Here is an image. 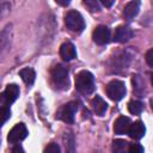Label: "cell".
I'll list each match as a JSON object with an SVG mask.
<instances>
[{
	"instance_id": "6da1fadb",
	"label": "cell",
	"mask_w": 153,
	"mask_h": 153,
	"mask_svg": "<svg viewBox=\"0 0 153 153\" xmlns=\"http://www.w3.org/2000/svg\"><path fill=\"white\" fill-rule=\"evenodd\" d=\"M75 88L81 94H91L94 91V78L88 71H81L75 76Z\"/></svg>"
},
{
	"instance_id": "7a4b0ae2",
	"label": "cell",
	"mask_w": 153,
	"mask_h": 153,
	"mask_svg": "<svg viewBox=\"0 0 153 153\" xmlns=\"http://www.w3.org/2000/svg\"><path fill=\"white\" fill-rule=\"evenodd\" d=\"M65 24L67 29L74 33H80L85 29V20L78 11H69L65 16Z\"/></svg>"
},
{
	"instance_id": "3957f363",
	"label": "cell",
	"mask_w": 153,
	"mask_h": 153,
	"mask_svg": "<svg viewBox=\"0 0 153 153\" xmlns=\"http://www.w3.org/2000/svg\"><path fill=\"white\" fill-rule=\"evenodd\" d=\"M51 81L53 84L60 88V90H66L68 88L69 85V80H68V71L67 68H65L62 65H56L53 67L51 72Z\"/></svg>"
},
{
	"instance_id": "277c9868",
	"label": "cell",
	"mask_w": 153,
	"mask_h": 153,
	"mask_svg": "<svg viewBox=\"0 0 153 153\" xmlns=\"http://www.w3.org/2000/svg\"><path fill=\"white\" fill-rule=\"evenodd\" d=\"M126 86L121 80H112L106 86V94L109 96L110 99L118 102L126 96Z\"/></svg>"
},
{
	"instance_id": "5b68a950",
	"label": "cell",
	"mask_w": 153,
	"mask_h": 153,
	"mask_svg": "<svg viewBox=\"0 0 153 153\" xmlns=\"http://www.w3.org/2000/svg\"><path fill=\"white\" fill-rule=\"evenodd\" d=\"M76 110H78V103L76 102H69L59 109L56 117L59 120L66 122V123H73Z\"/></svg>"
},
{
	"instance_id": "8992f818",
	"label": "cell",
	"mask_w": 153,
	"mask_h": 153,
	"mask_svg": "<svg viewBox=\"0 0 153 153\" xmlns=\"http://www.w3.org/2000/svg\"><path fill=\"white\" fill-rule=\"evenodd\" d=\"M27 136V129L25 127L24 123H17L8 133V136H7V140L10 143H18L20 141H23L25 137Z\"/></svg>"
},
{
	"instance_id": "52a82bcc",
	"label": "cell",
	"mask_w": 153,
	"mask_h": 153,
	"mask_svg": "<svg viewBox=\"0 0 153 153\" xmlns=\"http://www.w3.org/2000/svg\"><path fill=\"white\" fill-rule=\"evenodd\" d=\"M19 96V87L16 84H10L5 88V91L1 93V105H11Z\"/></svg>"
},
{
	"instance_id": "ba28073f",
	"label": "cell",
	"mask_w": 153,
	"mask_h": 153,
	"mask_svg": "<svg viewBox=\"0 0 153 153\" xmlns=\"http://www.w3.org/2000/svg\"><path fill=\"white\" fill-rule=\"evenodd\" d=\"M92 38L99 45L106 44L110 41V30L104 25H99L94 29V31L92 33Z\"/></svg>"
},
{
	"instance_id": "9c48e42d",
	"label": "cell",
	"mask_w": 153,
	"mask_h": 153,
	"mask_svg": "<svg viewBox=\"0 0 153 153\" xmlns=\"http://www.w3.org/2000/svg\"><path fill=\"white\" fill-rule=\"evenodd\" d=\"M134 36V31L127 26V25H121L118 26L116 30H115V35H114V38L116 42L118 43H126L128 42L131 37Z\"/></svg>"
},
{
	"instance_id": "30bf717a",
	"label": "cell",
	"mask_w": 153,
	"mask_h": 153,
	"mask_svg": "<svg viewBox=\"0 0 153 153\" xmlns=\"http://www.w3.org/2000/svg\"><path fill=\"white\" fill-rule=\"evenodd\" d=\"M60 56L65 61H71L76 57V50L73 43L71 42H65L60 47Z\"/></svg>"
},
{
	"instance_id": "8fae6325",
	"label": "cell",
	"mask_w": 153,
	"mask_h": 153,
	"mask_svg": "<svg viewBox=\"0 0 153 153\" xmlns=\"http://www.w3.org/2000/svg\"><path fill=\"white\" fill-rule=\"evenodd\" d=\"M131 122L128 117L126 116H120L115 123H114V131L115 134H118V135H122V134H128V130H129V127H130Z\"/></svg>"
},
{
	"instance_id": "7c38bea8",
	"label": "cell",
	"mask_w": 153,
	"mask_h": 153,
	"mask_svg": "<svg viewBox=\"0 0 153 153\" xmlns=\"http://www.w3.org/2000/svg\"><path fill=\"white\" fill-rule=\"evenodd\" d=\"M139 10H140V0H131L123 8V17L127 20H131L134 17H136Z\"/></svg>"
},
{
	"instance_id": "4fadbf2b",
	"label": "cell",
	"mask_w": 153,
	"mask_h": 153,
	"mask_svg": "<svg viewBox=\"0 0 153 153\" xmlns=\"http://www.w3.org/2000/svg\"><path fill=\"white\" fill-rule=\"evenodd\" d=\"M145 133H146V128L141 121H136L131 123L128 130V135L134 140H140L145 135Z\"/></svg>"
},
{
	"instance_id": "5bb4252c",
	"label": "cell",
	"mask_w": 153,
	"mask_h": 153,
	"mask_svg": "<svg viewBox=\"0 0 153 153\" xmlns=\"http://www.w3.org/2000/svg\"><path fill=\"white\" fill-rule=\"evenodd\" d=\"M91 106H92L93 111L96 112V115H98V116H104V114H105V111L108 109V104L105 103V100L100 96H96L92 99Z\"/></svg>"
},
{
	"instance_id": "9a60e30c",
	"label": "cell",
	"mask_w": 153,
	"mask_h": 153,
	"mask_svg": "<svg viewBox=\"0 0 153 153\" xmlns=\"http://www.w3.org/2000/svg\"><path fill=\"white\" fill-rule=\"evenodd\" d=\"M19 75L26 85H32L35 81V78H36V73L32 68H23L19 72Z\"/></svg>"
},
{
	"instance_id": "2e32d148",
	"label": "cell",
	"mask_w": 153,
	"mask_h": 153,
	"mask_svg": "<svg viewBox=\"0 0 153 153\" xmlns=\"http://www.w3.org/2000/svg\"><path fill=\"white\" fill-rule=\"evenodd\" d=\"M128 110L133 115H140L143 110V104L140 100H131L128 104Z\"/></svg>"
},
{
	"instance_id": "e0dca14e",
	"label": "cell",
	"mask_w": 153,
	"mask_h": 153,
	"mask_svg": "<svg viewBox=\"0 0 153 153\" xmlns=\"http://www.w3.org/2000/svg\"><path fill=\"white\" fill-rule=\"evenodd\" d=\"M128 147H129V143L126 140L117 139V140H114V142H112V151L118 152V153L128 151Z\"/></svg>"
},
{
	"instance_id": "ac0fdd59",
	"label": "cell",
	"mask_w": 153,
	"mask_h": 153,
	"mask_svg": "<svg viewBox=\"0 0 153 153\" xmlns=\"http://www.w3.org/2000/svg\"><path fill=\"white\" fill-rule=\"evenodd\" d=\"M133 88L137 94H141L143 88H145V84L142 81V79L140 78V75H133Z\"/></svg>"
},
{
	"instance_id": "d6986e66",
	"label": "cell",
	"mask_w": 153,
	"mask_h": 153,
	"mask_svg": "<svg viewBox=\"0 0 153 153\" xmlns=\"http://www.w3.org/2000/svg\"><path fill=\"white\" fill-rule=\"evenodd\" d=\"M84 5L91 12H99L100 11V6L98 4V0H84Z\"/></svg>"
},
{
	"instance_id": "ffe728a7",
	"label": "cell",
	"mask_w": 153,
	"mask_h": 153,
	"mask_svg": "<svg viewBox=\"0 0 153 153\" xmlns=\"http://www.w3.org/2000/svg\"><path fill=\"white\" fill-rule=\"evenodd\" d=\"M1 115H2V124H5L6 123V121L11 117V110H10V108L7 106V105H5V106H2V109H1Z\"/></svg>"
},
{
	"instance_id": "44dd1931",
	"label": "cell",
	"mask_w": 153,
	"mask_h": 153,
	"mask_svg": "<svg viewBox=\"0 0 153 153\" xmlns=\"http://www.w3.org/2000/svg\"><path fill=\"white\" fill-rule=\"evenodd\" d=\"M128 151L131 153H141V152H143V147L139 143H130L128 147Z\"/></svg>"
},
{
	"instance_id": "7402d4cb",
	"label": "cell",
	"mask_w": 153,
	"mask_h": 153,
	"mask_svg": "<svg viewBox=\"0 0 153 153\" xmlns=\"http://www.w3.org/2000/svg\"><path fill=\"white\" fill-rule=\"evenodd\" d=\"M45 153H59L60 152V147L56 143H50L44 148Z\"/></svg>"
},
{
	"instance_id": "603a6c76",
	"label": "cell",
	"mask_w": 153,
	"mask_h": 153,
	"mask_svg": "<svg viewBox=\"0 0 153 153\" xmlns=\"http://www.w3.org/2000/svg\"><path fill=\"white\" fill-rule=\"evenodd\" d=\"M146 61H147V63L149 66L153 67V49H151V50H148L146 53Z\"/></svg>"
},
{
	"instance_id": "cb8c5ba5",
	"label": "cell",
	"mask_w": 153,
	"mask_h": 153,
	"mask_svg": "<svg viewBox=\"0 0 153 153\" xmlns=\"http://www.w3.org/2000/svg\"><path fill=\"white\" fill-rule=\"evenodd\" d=\"M100 2L105 6V7H111L115 2V0H100Z\"/></svg>"
},
{
	"instance_id": "d4e9b609",
	"label": "cell",
	"mask_w": 153,
	"mask_h": 153,
	"mask_svg": "<svg viewBox=\"0 0 153 153\" xmlns=\"http://www.w3.org/2000/svg\"><path fill=\"white\" fill-rule=\"evenodd\" d=\"M59 5H61V6H67V5H69V2H71V0H55Z\"/></svg>"
},
{
	"instance_id": "484cf974",
	"label": "cell",
	"mask_w": 153,
	"mask_h": 153,
	"mask_svg": "<svg viewBox=\"0 0 153 153\" xmlns=\"http://www.w3.org/2000/svg\"><path fill=\"white\" fill-rule=\"evenodd\" d=\"M12 152H13V153H17V152H22V153H23V152H24V149H23L20 146H16V147L12 149Z\"/></svg>"
},
{
	"instance_id": "4316f807",
	"label": "cell",
	"mask_w": 153,
	"mask_h": 153,
	"mask_svg": "<svg viewBox=\"0 0 153 153\" xmlns=\"http://www.w3.org/2000/svg\"><path fill=\"white\" fill-rule=\"evenodd\" d=\"M152 78H151V81H152V85H153V73H152V75H151Z\"/></svg>"
}]
</instances>
